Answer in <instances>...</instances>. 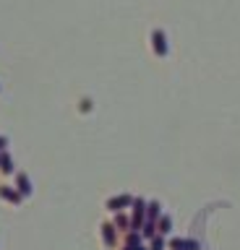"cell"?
<instances>
[{"label": "cell", "mask_w": 240, "mask_h": 250, "mask_svg": "<svg viewBox=\"0 0 240 250\" xmlns=\"http://www.w3.org/2000/svg\"><path fill=\"white\" fill-rule=\"evenodd\" d=\"M157 232L159 234H170V232H173V219H170L167 214H162L157 219Z\"/></svg>", "instance_id": "obj_10"}, {"label": "cell", "mask_w": 240, "mask_h": 250, "mask_svg": "<svg viewBox=\"0 0 240 250\" xmlns=\"http://www.w3.org/2000/svg\"><path fill=\"white\" fill-rule=\"evenodd\" d=\"M152 50H154V55L157 58H167V52H170V47H167V34L162 29H154L152 31Z\"/></svg>", "instance_id": "obj_4"}, {"label": "cell", "mask_w": 240, "mask_h": 250, "mask_svg": "<svg viewBox=\"0 0 240 250\" xmlns=\"http://www.w3.org/2000/svg\"><path fill=\"white\" fill-rule=\"evenodd\" d=\"M0 175H13V159L8 151H0Z\"/></svg>", "instance_id": "obj_8"}, {"label": "cell", "mask_w": 240, "mask_h": 250, "mask_svg": "<svg viewBox=\"0 0 240 250\" xmlns=\"http://www.w3.org/2000/svg\"><path fill=\"white\" fill-rule=\"evenodd\" d=\"M118 250H149V248H144V245H120Z\"/></svg>", "instance_id": "obj_13"}, {"label": "cell", "mask_w": 240, "mask_h": 250, "mask_svg": "<svg viewBox=\"0 0 240 250\" xmlns=\"http://www.w3.org/2000/svg\"><path fill=\"white\" fill-rule=\"evenodd\" d=\"M162 237H165V234H154V237H152V245H149V250H165V240H162Z\"/></svg>", "instance_id": "obj_12"}, {"label": "cell", "mask_w": 240, "mask_h": 250, "mask_svg": "<svg viewBox=\"0 0 240 250\" xmlns=\"http://www.w3.org/2000/svg\"><path fill=\"white\" fill-rule=\"evenodd\" d=\"M133 206V195L131 193H123V195H112V198L105 201V208L110 211V214H118L123 208H131Z\"/></svg>", "instance_id": "obj_3"}, {"label": "cell", "mask_w": 240, "mask_h": 250, "mask_svg": "<svg viewBox=\"0 0 240 250\" xmlns=\"http://www.w3.org/2000/svg\"><path fill=\"white\" fill-rule=\"evenodd\" d=\"M13 188H16L24 198H29V195L34 193V185H32V180H29L26 172H13Z\"/></svg>", "instance_id": "obj_5"}, {"label": "cell", "mask_w": 240, "mask_h": 250, "mask_svg": "<svg viewBox=\"0 0 240 250\" xmlns=\"http://www.w3.org/2000/svg\"><path fill=\"white\" fill-rule=\"evenodd\" d=\"M99 237H102V245L107 250H112V248H118V242H120V232L112 222H102L99 224Z\"/></svg>", "instance_id": "obj_1"}, {"label": "cell", "mask_w": 240, "mask_h": 250, "mask_svg": "<svg viewBox=\"0 0 240 250\" xmlns=\"http://www.w3.org/2000/svg\"><path fill=\"white\" fill-rule=\"evenodd\" d=\"M144 222H146V201L144 198H133V206H131V229L141 232Z\"/></svg>", "instance_id": "obj_2"}, {"label": "cell", "mask_w": 240, "mask_h": 250, "mask_svg": "<svg viewBox=\"0 0 240 250\" xmlns=\"http://www.w3.org/2000/svg\"><path fill=\"white\" fill-rule=\"evenodd\" d=\"M159 216V201H149L146 203V222H157Z\"/></svg>", "instance_id": "obj_11"}, {"label": "cell", "mask_w": 240, "mask_h": 250, "mask_svg": "<svg viewBox=\"0 0 240 250\" xmlns=\"http://www.w3.org/2000/svg\"><path fill=\"white\" fill-rule=\"evenodd\" d=\"M5 146H8V138H5V136H0V151H5Z\"/></svg>", "instance_id": "obj_15"}, {"label": "cell", "mask_w": 240, "mask_h": 250, "mask_svg": "<svg viewBox=\"0 0 240 250\" xmlns=\"http://www.w3.org/2000/svg\"><path fill=\"white\" fill-rule=\"evenodd\" d=\"M91 109V102L89 99H81V112H89Z\"/></svg>", "instance_id": "obj_14"}, {"label": "cell", "mask_w": 240, "mask_h": 250, "mask_svg": "<svg viewBox=\"0 0 240 250\" xmlns=\"http://www.w3.org/2000/svg\"><path fill=\"white\" fill-rule=\"evenodd\" d=\"M0 201L11 203V206H21L26 198H24V195H21L13 185H3V183H0Z\"/></svg>", "instance_id": "obj_6"}, {"label": "cell", "mask_w": 240, "mask_h": 250, "mask_svg": "<svg viewBox=\"0 0 240 250\" xmlns=\"http://www.w3.org/2000/svg\"><path fill=\"white\" fill-rule=\"evenodd\" d=\"M170 250H198V242L196 240L175 237V240H170Z\"/></svg>", "instance_id": "obj_7"}, {"label": "cell", "mask_w": 240, "mask_h": 250, "mask_svg": "<svg viewBox=\"0 0 240 250\" xmlns=\"http://www.w3.org/2000/svg\"><path fill=\"white\" fill-rule=\"evenodd\" d=\"M112 224L118 227V232L123 234V232H128V229H131V216H126L123 211H118V214H115V219H112Z\"/></svg>", "instance_id": "obj_9"}]
</instances>
